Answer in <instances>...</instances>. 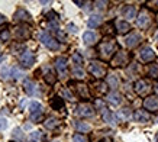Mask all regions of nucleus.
<instances>
[{"label": "nucleus", "mask_w": 158, "mask_h": 142, "mask_svg": "<svg viewBox=\"0 0 158 142\" xmlns=\"http://www.w3.org/2000/svg\"><path fill=\"white\" fill-rule=\"evenodd\" d=\"M144 109L147 112H158V96H148L144 100Z\"/></svg>", "instance_id": "13"}, {"label": "nucleus", "mask_w": 158, "mask_h": 142, "mask_svg": "<svg viewBox=\"0 0 158 142\" xmlns=\"http://www.w3.org/2000/svg\"><path fill=\"white\" fill-rule=\"evenodd\" d=\"M87 70H89V73H90L94 78H97V80H102V78L106 77V74H107V67L102 61H91L90 64H89V68H87Z\"/></svg>", "instance_id": "2"}, {"label": "nucleus", "mask_w": 158, "mask_h": 142, "mask_svg": "<svg viewBox=\"0 0 158 142\" xmlns=\"http://www.w3.org/2000/svg\"><path fill=\"white\" fill-rule=\"evenodd\" d=\"M61 99H67V100H74V94L68 89H62L61 90Z\"/></svg>", "instance_id": "37"}, {"label": "nucleus", "mask_w": 158, "mask_h": 142, "mask_svg": "<svg viewBox=\"0 0 158 142\" xmlns=\"http://www.w3.org/2000/svg\"><path fill=\"white\" fill-rule=\"evenodd\" d=\"M3 22H5V16H3V15H0V25L3 23Z\"/></svg>", "instance_id": "45"}, {"label": "nucleus", "mask_w": 158, "mask_h": 142, "mask_svg": "<svg viewBox=\"0 0 158 142\" xmlns=\"http://www.w3.org/2000/svg\"><path fill=\"white\" fill-rule=\"evenodd\" d=\"M147 74H148L151 78H158V64L157 62H152L147 67Z\"/></svg>", "instance_id": "30"}, {"label": "nucleus", "mask_w": 158, "mask_h": 142, "mask_svg": "<svg viewBox=\"0 0 158 142\" xmlns=\"http://www.w3.org/2000/svg\"><path fill=\"white\" fill-rule=\"evenodd\" d=\"M157 22H158V15H157Z\"/></svg>", "instance_id": "50"}, {"label": "nucleus", "mask_w": 158, "mask_h": 142, "mask_svg": "<svg viewBox=\"0 0 158 142\" xmlns=\"http://www.w3.org/2000/svg\"><path fill=\"white\" fill-rule=\"evenodd\" d=\"M73 62H74V67H83V57L81 55H80V54H74V55H73Z\"/></svg>", "instance_id": "36"}, {"label": "nucleus", "mask_w": 158, "mask_h": 142, "mask_svg": "<svg viewBox=\"0 0 158 142\" xmlns=\"http://www.w3.org/2000/svg\"><path fill=\"white\" fill-rule=\"evenodd\" d=\"M15 19L16 20H23V22L25 20H26V22H31V15H29L25 9L20 7V9L16 10V13H15Z\"/></svg>", "instance_id": "26"}, {"label": "nucleus", "mask_w": 158, "mask_h": 142, "mask_svg": "<svg viewBox=\"0 0 158 142\" xmlns=\"http://www.w3.org/2000/svg\"><path fill=\"white\" fill-rule=\"evenodd\" d=\"M149 113L147 112V110H136L134 113V120L135 122H139V123H147V122H149Z\"/></svg>", "instance_id": "20"}, {"label": "nucleus", "mask_w": 158, "mask_h": 142, "mask_svg": "<svg viewBox=\"0 0 158 142\" xmlns=\"http://www.w3.org/2000/svg\"><path fill=\"white\" fill-rule=\"evenodd\" d=\"M71 141L73 142H89V139H87L83 133H76V135H73Z\"/></svg>", "instance_id": "38"}, {"label": "nucleus", "mask_w": 158, "mask_h": 142, "mask_svg": "<svg viewBox=\"0 0 158 142\" xmlns=\"http://www.w3.org/2000/svg\"><path fill=\"white\" fill-rule=\"evenodd\" d=\"M106 100H107V103L113 104V106H119V104H122L123 97L118 91H112V93H109V94L106 96Z\"/></svg>", "instance_id": "19"}, {"label": "nucleus", "mask_w": 158, "mask_h": 142, "mask_svg": "<svg viewBox=\"0 0 158 142\" xmlns=\"http://www.w3.org/2000/svg\"><path fill=\"white\" fill-rule=\"evenodd\" d=\"M67 29L70 31V32H73V33L77 32V26H76V25H73V23H68L67 25Z\"/></svg>", "instance_id": "43"}, {"label": "nucleus", "mask_w": 158, "mask_h": 142, "mask_svg": "<svg viewBox=\"0 0 158 142\" xmlns=\"http://www.w3.org/2000/svg\"><path fill=\"white\" fill-rule=\"evenodd\" d=\"M119 83H120V80L116 74H109V76H107L106 84L109 86V87H112V89H118V87H119Z\"/></svg>", "instance_id": "28"}, {"label": "nucleus", "mask_w": 158, "mask_h": 142, "mask_svg": "<svg viewBox=\"0 0 158 142\" xmlns=\"http://www.w3.org/2000/svg\"><path fill=\"white\" fill-rule=\"evenodd\" d=\"M141 41H142V36H141L138 32H132V33H129V35L125 38V45L132 49V48L138 47L139 44H141Z\"/></svg>", "instance_id": "11"}, {"label": "nucleus", "mask_w": 158, "mask_h": 142, "mask_svg": "<svg viewBox=\"0 0 158 142\" xmlns=\"http://www.w3.org/2000/svg\"><path fill=\"white\" fill-rule=\"evenodd\" d=\"M148 6H149V9L158 10V0L157 2H148Z\"/></svg>", "instance_id": "41"}, {"label": "nucleus", "mask_w": 158, "mask_h": 142, "mask_svg": "<svg viewBox=\"0 0 158 142\" xmlns=\"http://www.w3.org/2000/svg\"><path fill=\"white\" fill-rule=\"evenodd\" d=\"M87 25H89V28H97V26H100L102 25V16L99 15H93L89 18L87 20Z\"/></svg>", "instance_id": "29"}, {"label": "nucleus", "mask_w": 158, "mask_h": 142, "mask_svg": "<svg viewBox=\"0 0 158 142\" xmlns=\"http://www.w3.org/2000/svg\"><path fill=\"white\" fill-rule=\"evenodd\" d=\"M41 42L45 45L47 48H49V49H52V51H57V49H60V42H58L55 38H52L49 33H41Z\"/></svg>", "instance_id": "10"}, {"label": "nucleus", "mask_w": 158, "mask_h": 142, "mask_svg": "<svg viewBox=\"0 0 158 142\" xmlns=\"http://www.w3.org/2000/svg\"><path fill=\"white\" fill-rule=\"evenodd\" d=\"M102 118H103V120H105L106 123H109V125H112V126L118 123V119H116V116L112 113L109 109H106L105 112L102 113Z\"/></svg>", "instance_id": "25"}, {"label": "nucleus", "mask_w": 158, "mask_h": 142, "mask_svg": "<svg viewBox=\"0 0 158 142\" xmlns=\"http://www.w3.org/2000/svg\"><path fill=\"white\" fill-rule=\"evenodd\" d=\"M118 116H119L122 120H129L131 118H132V112H131L129 107H123V109L119 110V113H118Z\"/></svg>", "instance_id": "33"}, {"label": "nucleus", "mask_w": 158, "mask_h": 142, "mask_svg": "<svg viewBox=\"0 0 158 142\" xmlns=\"http://www.w3.org/2000/svg\"><path fill=\"white\" fill-rule=\"evenodd\" d=\"M12 139L16 142H23L25 141V135H23V131L20 128H15L13 132H12Z\"/></svg>", "instance_id": "31"}, {"label": "nucleus", "mask_w": 158, "mask_h": 142, "mask_svg": "<svg viewBox=\"0 0 158 142\" xmlns=\"http://www.w3.org/2000/svg\"><path fill=\"white\" fill-rule=\"evenodd\" d=\"M97 52H99L102 60H110V58L115 57V54L118 52V44H116L115 39L105 38L97 45Z\"/></svg>", "instance_id": "1"}, {"label": "nucleus", "mask_w": 158, "mask_h": 142, "mask_svg": "<svg viewBox=\"0 0 158 142\" xmlns=\"http://www.w3.org/2000/svg\"><path fill=\"white\" fill-rule=\"evenodd\" d=\"M76 91H77V94L80 96V99H83V100L90 99V91H89L86 84H83V83H76Z\"/></svg>", "instance_id": "18"}, {"label": "nucleus", "mask_w": 158, "mask_h": 142, "mask_svg": "<svg viewBox=\"0 0 158 142\" xmlns=\"http://www.w3.org/2000/svg\"><path fill=\"white\" fill-rule=\"evenodd\" d=\"M55 68H57L58 76L61 78H65L68 74V64H67V58L65 57H58L55 60Z\"/></svg>", "instance_id": "8"}, {"label": "nucleus", "mask_w": 158, "mask_h": 142, "mask_svg": "<svg viewBox=\"0 0 158 142\" xmlns=\"http://www.w3.org/2000/svg\"><path fill=\"white\" fill-rule=\"evenodd\" d=\"M2 60H3V54L0 52V62H2Z\"/></svg>", "instance_id": "46"}, {"label": "nucleus", "mask_w": 158, "mask_h": 142, "mask_svg": "<svg viewBox=\"0 0 158 142\" xmlns=\"http://www.w3.org/2000/svg\"><path fill=\"white\" fill-rule=\"evenodd\" d=\"M94 107H96V109L99 110V112H102V113H103V112L106 110L105 103H103V100H100V99H97L96 102H94Z\"/></svg>", "instance_id": "39"}, {"label": "nucleus", "mask_w": 158, "mask_h": 142, "mask_svg": "<svg viewBox=\"0 0 158 142\" xmlns=\"http://www.w3.org/2000/svg\"><path fill=\"white\" fill-rule=\"evenodd\" d=\"M74 128L76 131H78L80 133H87L91 131V126L87 122H83V120H76L74 122Z\"/></svg>", "instance_id": "24"}, {"label": "nucleus", "mask_w": 158, "mask_h": 142, "mask_svg": "<svg viewBox=\"0 0 158 142\" xmlns=\"http://www.w3.org/2000/svg\"><path fill=\"white\" fill-rule=\"evenodd\" d=\"M23 76V73H22V70H19V68H12V77H13L15 80H18V78H20V77Z\"/></svg>", "instance_id": "40"}, {"label": "nucleus", "mask_w": 158, "mask_h": 142, "mask_svg": "<svg viewBox=\"0 0 158 142\" xmlns=\"http://www.w3.org/2000/svg\"><path fill=\"white\" fill-rule=\"evenodd\" d=\"M31 142H35V141H31Z\"/></svg>", "instance_id": "52"}, {"label": "nucleus", "mask_w": 158, "mask_h": 142, "mask_svg": "<svg viewBox=\"0 0 158 142\" xmlns=\"http://www.w3.org/2000/svg\"><path fill=\"white\" fill-rule=\"evenodd\" d=\"M29 115H31V120L35 123L42 122L44 119V109L42 104L39 102H31L29 104Z\"/></svg>", "instance_id": "5"}, {"label": "nucleus", "mask_w": 158, "mask_h": 142, "mask_svg": "<svg viewBox=\"0 0 158 142\" xmlns=\"http://www.w3.org/2000/svg\"><path fill=\"white\" fill-rule=\"evenodd\" d=\"M23 90H25V93H26L28 96H36V94H39L38 86L35 84L32 80H25L23 81Z\"/></svg>", "instance_id": "17"}, {"label": "nucleus", "mask_w": 158, "mask_h": 142, "mask_svg": "<svg viewBox=\"0 0 158 142\" xmlns=\"http://www.w3.org/2000/svg\"><path fill=\"white\" fill-rule=\"evenodd\" d=\"M139 60L142 62H151L155 60V52L152 51V48L144 47L139 51Z\"/></svg>", "instance_id": "14"}, {"label": "nucleus", "mask_w": 158, "mask_h": 142, "mask_svg": "<svg viewBox=\"0 0 158 142\" xmlns=\"http://www.w3.org/2000/svg\"><path fill=\"white\" fill-rule=\"evenodd\" d=\"M134 89H135V93H136L138 96H141V97H145V96L149 94V91H151V89H152V87H151V84H149L148 80L139 78V80L135 83Z\"/></svg>", "instance_id": "7"}, {"label": "nucleus", "mask_w": 158, "mask_h": 142, "mask_svg": "<svg viewBox=\"0 0 158 142\" xmlns=\"http://www.w3.org/2000/svg\"><path fill=\"white\" fill-rule=\"evenodd\" d=\"M155 91H157V93H158V84L155 86Z\"/></svg>", "instance_id": "48"}, {"label": "nucleus", "mask_w": 158, "mask_h": 142, "mask_svg": "<svg viewBox=\"0 0 158 142\" xmlns=\"http://www.w3.org/2000/svg\"><path fill=\"white\" fill-rule=\"evenodd\" d=\"M154 38H155V41H158V32L155 33V36H154Z\"/></svg>", "instance_id": "47"}, {"label": "nucleus", "mask_w": 158, "mask_h": 142, "mask_svg": "<svg viewBox=\"0 0 158 142\" xmlns=\"http://www.w3.org/2000/svg\"><path fill=\"white\" fill-rule=\"evenodd\" d=\"M83 42L86 44L87 47H93L99 42V35L96 32H91V31H87V32L83 33Z\"/></svg>", "instance_id": "16"}, {"label": "nucleus", "mask_w": 158, "mask_h": 142, "mask_svg": "<svg viewBox=\"0 0 158 142\" xmlns=\"http://www.w3.org/2000/svg\"><path fill=\"white\" fill-rule=\"evenodd\" d=\"M60 126V120L55 118H48L47 120H45V128L49 129V131H54L55 128H58Z\"/></svg>", "instance_id": "32"}, {"label": "nucleus", "mask_w": 158, "mask_h": 142, "mask_svg": "<svg viewBox=\"0 0 158 142\" xmlns=\"http://www.w3.org/2000/svg\"><path fill=\"white\" fill-rule=\"evenodd\" d=\"M51 107H52L54 110H57V112H64V110H65L64 100H62L61 97H58V96L52 97V99H51Z\"/></svg>", "instance_id": "23"}, {"label": "nucleus", "mask_w": 158, "mask_h": 142, "mask_svg": "<svg viewBox=\"0 0 158 142\" xmlns=\"http://www.w3.org/2000/svg\"><path fill=\"white\" fill-rule=\"evenodd\" d=\"M42 73H44V80L47 81L49 86L55 84V81H57V76H55V73H54V70L51 68V67L44 65L42 67Z\"/></svg>", "instance_id": "15"}, {"label": "nucleus", "mask_w": 158, "mask_h": 142, "mask_svg": "<svg viewBox=\"0 0 158 142\" xmlns=\"http://www.w3.org/2000/svg\"><path fill=\"white\" fill-rule=\"evenodd\" d=\"M76 113L80 118H91V116H94V107L89 103H81L77 106Z\"/></svg>", "instance_id": "9"}, {"label": "nucleus", "mask_w": 158, "mask_h": 142, "mask_svg": "<svg viewBox=\"0 0 158 142\" xmlns=\"http://www.w3.org/2000/svg\"><path fill=\"white\" fill-rule=\"evenodd\" d=\"M131 61V54L128 51H118L115 54V57L112 58V61H110V64H112V67H115V68H118V67H126L128 64H129Z\"/></svg>", "instance_id": "4"}, {"label": "nucleus", "mask_w": 158, "mask_h": 142, "mask_svg": "<svg viewBox=\"0 0 158 142\" xmlns=\"http://www.w3.org/2000/svg\"><path fill=\"white\" fill-rule=\"evenodd\" d=\"M52 142H60V141H52Z\"/></svg>", "instance_id": "51"}, {"label": "nucleus", "mask_w": 158, "mask_h": 142, "mask_svg": "<svg viewBox=\"0 0 158 142\" xmlns=\"http://www.w3.org/2000/svg\"><path fill=\"white\" fill-rule=\"evenodd\" d=\"M155 142H158V133H157V136H155Z\"/></svg>", "instance_id": "49"}, {"label": "nucleus", "mask_w": 158, "mask_h": 142, "mask_svg": "<svg viewBox=\"0 0 158 142\" xmlns=\"http://www.w3.org/2000/svg\"><path fill=\"white\" fill-rule=\"evenodd\" d=\"M94 5H96V7H99V9H105V5L107 6L109 3H107V2H96Z\"/></svg>", "instance_id": "42"}, {"label": "nucleus", "mask_w": 158, "mask_h": 142, "mask_svg": "<svg viewBox=\"0 0 158 142\" xmlns=\"http://www.w3.org/2000/svg\"><path fill=\"white\" fill-rule=\"evenodd\" d=\"M122 16H123L125 19H134L135 16H136V7L132 5H126L123 6V9H122Z\"/></svg>", "instance_id": "21"}, {"label": "nucleus", "mask_w": 158, "mask_h": 142, "mask_svg": "<svg viewBox=\"0 0 158 142\" xmlns=\"http://www.w3.org/2000/svg\"><path fill=\"white\" fill-rule=\"evenodd\" d=\"M73 74H74V77H76L77 80L84 78V70H83V67H74L73 68Z\"/></svg>", "instance_id": "35"}, {"label": "nucleus", "mask_w": 158, "mask_h": 142, "mask_svg": "<svg viewBox=\"0 0 158 142\" xmlns=\"http://www.w3.org/2000/svg\"><path fill=\"white\" fill-rule=\"evenodd\" d=\"M152 23V15L148 9H142L139 12L138 18H136V26L141 29L149 28V25Z\"/></svg>", "instance_id": "6"}, {"label": "nucleus", "mask_w": 158, "mask_h": 142, "mask_svg": "<svg viewBox=\"0 0 158 142\" xmlns=\"http://www.w3.org/2000/svg\"><path fill=\"white\" fill-rule=\"evenodd\" d=\"M31 36H32V29H31V26H28V25L22 23V25H19V26L15 28L13 38L16 39V41L23 42V41H28Z\"/></svg>", "instance_id": "3"}, {"label": "nucleus", "mask_w": 158, "mask_h": 142, "mask_svg": "<svg viewBox=\"0 0 158 142\" xmlns=\"http://www.w3.org/2000/svg\"><path fill=\"white\" fill-rule=\"evenodd\" d=\"M107 87H109V86L106 84V83H103V81H97V83L93 84V89H94V91H96V94H99V96L106 94Z\"/></svg>", "instance_id": "27"}, {"label": "nucleus", "mask_w": 158, "mask_h": 142, "mask_svg": "<svg viewBox=\"0 0 158 142\" xmlns=\"http://www.w3.org/2000/svg\"><path fill=\"white\" fill-rule=\"evenodd\" d=\"M115 28H116V33H120V35H125L131 31V25L125 20H118L115 23Z\"/></svg>", "instance_id": "22"}, {"label": "nucleus", "mask_w": 158, "mask_h": 142, "mask_svg": "<svg viewBox=\"0 0 158 142\" xmlns=\"http://www.w3.org/2000/svg\"><path fill=\"white\" fill-rule=\"evenodd\" d=\"M41 138H42L41 132H34L32 133V139H41Z\"/></svg>", "instance_id": "44"}, {"label": "nucleus", "mask_w": 158, "mask_h": 142, "mask_svg": "<svg viewBox=\"0 0 158 142\" xmlns=\"http://www.w3.org/2000/svg\"><path fill=\"white\" fill-rule=\"evenodd\" d=\"M19 61H20V64L23 67H26V68H28V67H32L35 62V54L31 51H23L19 55Z\"/></svg>", "instance_id": "12"}, {"label": "nucleus", "mask_w": 158, "mask_h": 142, "mask_svg": "<svg viewBox=\"0 0 158 142\" xmlns=\"http://www.w3.org/2000/svg\"><path fill=\"white\" fill-rule=\"evenodd\" d=\"M10 36H12V33H10V29L6 26V28L0 29V41L2 42H7L10 39Z\"/></svg>", "instance_id": "34"}]
</instances>
